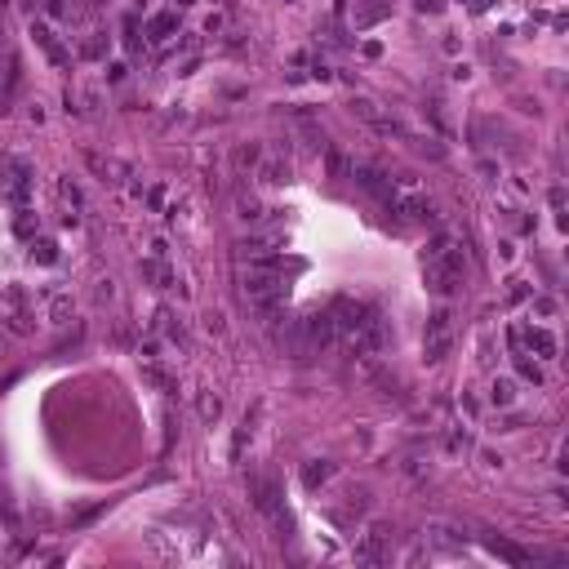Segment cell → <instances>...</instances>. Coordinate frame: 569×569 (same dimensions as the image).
<instances>
[{
    "instance_id": "cell-29",
    "label": "cell",
    "mask_w": 569,
    "mask_h": 569,
    "mask_svg": "<svg viewBox=\"0 0 569 569\" xmlns=\"http://www.w3.org/2000/svg\"><path fill=\"white\" fill-rule=\"evenodd\" d=\"M116 298V285L112 281H98V289H94V302H112Z\"/></svg>"
},
{
    "instance_id": "cell-6",
    "label": "cell",
    "mask_w": 569,
    "mask_h": 569,
    "mask_svg": "<svg viewBox=\"0 0 569 569\" xmlns=\"http://www.w3.org/2000/svg\"><path fill=\"white\" fill-rule=\"evenodd\" d=\"M352 178H356V183H360V187L369 191L374 200H383V209H387V205H392V196H396V187H392V178H387L383 169H374V165H365V169H352Z\"/></svg>"
},
{
    "instance_id": "cell-11",
    "label": "cell",
    "mask_w": 569,
    "mask_h": 569,
    "mask_svg": "<svg viewBox=\"0 0 569 569\" xmlns=\"http://www.w3.org/2000/svg\"><path fill=\"white\" fill-rule=\"evenodd\" d=\"M156 330H161L169 343H178V347H187L191 338H187V325H183V316H178V311H169V307H161L156 311Z\"/></svg>"
},
{
    "instance_id": "cell-13",
    "label": "cell",
    "mask_w": 569,
    "mask_h": 569,
    "mask_svg": "<svg viewBox=\"0 0 569 569\" xmlns=\"http://www.w3.org/2000/svg\"><path fill=\"white\" fill-rule=\"evenodd\" d=\"M253 422H258V405L249 409V414H245V422H240V427H236V436H232V463H240V458H245V445L253 441Z\"/></svg>"
},
{
    "instance_id": "cell-34",
    "label": "cell",
    "mask_w": 569,
    "mask_h": 569,
    "mask_svg": "<svg viewBox=\"0 0 569 569\" xmlns=\"http://www.w3.org/2000/svg\"><path fill=\"white\" fill-rule=\"evenodd\" d=\"M534 311H538V316H552L556 302H552V298H538V302H534Z\"/></svg>"
},
{
    "instance_id": "cell-24",
    "label": "cell",
    "mask_w": 569,
    "mask_h": 569,
    "mask_svg": "<svg viewBox=\"0 0 569 569\" xmlns=\"http://www.w3.org/2000/svg\"><path fill=\"white\" fill-rule=\"evenodd\" d=\"M427 534L436 542H463V529H454V525H427Z\"/></svg>"
},
{
    "instance_id": "cell-5",
    "label": "cell",
    "mask_w": 569,
    "mask_h": 569,
    "mask_svg": "<svg viewBox=\"0 0 569 569\" xmlns=\"http://www.w3.org/2000/svg\"><path fill=\"white\" fill-rule=\"evenodd\" d=\"M249 498L263 516H281V485L272 476H253L249 480Z\"/></svg>"
},
{
    "instance_id": "cell-22",
    "label": "cell",
    "mask_w": 569,
    "mask_h": 569,
    "mask_svg": "<svg viewBox=\"0 0 569 569\" xmlns=\"http://www.w3.org/2000/svg\"><path fill=\"white\" fill-rule=\"evenodd\" d=\"M142 378H147L152 387H161V392H174V378H169V374H165V369H156V365H152V360H147V365H142Z\"/></svg>"
},
{
    "instance_id": "cell-16",
    "label": "cell",
    "mask_w": 569,
    "mask_h": 569,
    "mask_svg": "<svg viewBox=\"0 0 569 569\" xmlns=\"http://www.w3.org/2000/svg\"><path fill=\"white\" fill-rule=\"evenodd\" d=\"M516 396H520V392H516L512 378H494V387H489V401H494V405L507 409V405H516Z\"/></svg>"
},
{
    "instance_id": "cell-30",
    "label": "cell",
    "mask_w": 569,
    "mask_h": 569,
    "mask_svg": "<svg viewBox=\"0 0 569 569\" xmlns=\"http://www.w3.org/2000/svg\"><path fill=\"white\" fill-rule=\"evenodd\" d=\"M205 330H209V334H227V325H223L218 311H209V316H205Z\"/></svg>"
},
{
    "instance_id": "cell-20",
    "label": "cell",
    "mask_w": 569,
    "mask_h": 569,
    "mask_svg": "<svg viewBox=\"0 0 569 569\" xmlns=\"http://www.w3.org/2000/svg\"><path fill=\"white\" fill-rule=\"evenodd\" d=\"M58 196H63L71 209H84V196H80V187L71 183V178H58Z\"/></svg>"
},
{
    "instance_id": "cell-33",
    "label": "cell",
    "mask_w": 569,
    "mask_h": 569,
    "mask_svg": "<svg viewBox=\"0 0 569 569\" xmlns=\"http://www.w3.org/2000/svg\"><path fill=\"white\" fill-rule=\"evenodd\" d=\"M98 54H103V36H94V40L84 45V58H98Z\"/></svg>"
},
{
    "instance_id": "cell-15",
    "label": "cell",
    "mask_w": 569,
    "mask_h": 569,
    "mask_svg": "<svg viewBox=\"0 0 569 569\" xmlns=\"http://www.w3.org/2000/svg\"><path fill=\"white\" fill-rule=\"evenodd\" d=\"M489 552H494V556H503V561H512V565H529V561H534L529 552H520L516 542H507V538H489Z\"/></svg>"
},
{
    "instance_id": "cell-26",
    "label": "cell",
    "mask_w": 569,
    "mask_h": 569,
    "mask_svg": "<svg viewBox=\"0 0 569 569\" xmlns=\"http://www.w3.org/2000/svg\"><path fill=\"white\" fill-rule=\"evenodd\" d=\"M258 161H263V147H253V142H249V147H240V152H236V165H240V169H253Z\"/></svg>"
},
{
    "instance_id": "cell-14",
    "label": "cell",
    "mask_w": 569,
    "mask_h": 569,
    "mask_svg": "<svg viewBox=\"0 0 569 569\" xmlns=\"http://www.w3.org/2000/svg\"><path fill=\"white\" fill-rule=\"evenodd\" d=\"M330 476H334V463H325V458H311V463L302 467V485L307 489H320Z\"/></svg>"
},
{
    "instance_id": "cell-32",
    "label": "cell",
    "mask_w": 569,
    "mask_h": 569,
    "mask_svg": "<svg viewBox=\"0 0 569 569\" xmlns=\"http://www.w3.org/2000/svg\"><path fill=\"white\" fill-rule=\"evenodd\" d=\"M45 14H50V18H63L67 5H63V0H45Z\"/></svg>"
},
{
    "instance_id": "cell-27",
    "label": "cell",
    "mask_w": 569,
    "mask_h": 569,
    "mask_svg": "<svg viewBox=\"0 0 569 569\" xmlns=\"http://www.w3.org/2000/svg\"><path fill=\"white\" fill-rule=\"evenodd\" d=\"M138 356H142V360H156V356H161V338H156V334H147V338L138 343Z\"/></svg>"
},
{
    "instance_id": "cell-4",
    "label": "cell",
    "mask_w": 569,
    "mask_h": 569,
    "mask_svg": "<svg viewBox=\"0 0 569 569\" xmlns=\"http://www.w3.org/2000/svg\"><path fill=\"white\" fill-rule=\"evenodd\" d=\"M0 191H5V200H14L22 209L31 196V169L22 161H0Z\"/></svg>"
},
{
    "instance_id": "cell-25",
    "label": "cell",
    "mask_w": 569,
    "mask_h": 569,
    "mask_svg": "<svg viewBox=\"0 0 569 569\" xmlns=\"http://www.w3.org/2000/svg\"><path fill=\"white\" fill-rule=\"evenodd\" d=\"M236 209H240V218H245V223H253V218H263V205L253 200V196H240V200H236Z\"/></svg>"
},
{
    "instance_id": "cell-18",
    "label": "cell",
    "mask_w": 569,
    "mask_h": 569,
    "mask_svg": "<svg viewBox=\"0 0 569 569\" xmlns=\"http://www.w3.org/2000/svg\"><path fill=\"white\" fill-rule=\"evenodd\" d=\"M147 31H152V40H169V36L178 31V18H174V14H156V18L147 22Z\"/></svg>"
},
{
    "instance_id": "cell-10",
    "label": "cell",
    "mask_w": 569,
    "mask_h": 569,
    "mask_svg": "<svg viewBox=\"0 0 569 569\" xmlns=\"http://www.w3.org/2000/svg\"><path fill=\"white\" fill-rule=\"evenodd\" d=\"M253 178H258L263 187H285L289 183V161L285 156H263V161L253 165Z\"/></svg>"
},
{
    "instance_id": "cell-3",
    "label": "cell",
    "mask_w": 569,
    "mask_h": 569,
    "mask_svg": "<svg viewBox=\"0 0 569 569\" xmlns=\"http://www.w3.org/2000/svg\"><path fill=\"white\" fill-rule=\"evenodd\" d=\"M507 343H512V352H534V356H542V360L556 356V334L542 330V325H512Z\"/></svg>"
},
{
    "instance_id": "cell-23",
    "label": "cell",
    "mask_w": 569,
    "mask_h": 569,
    "mask_svg": "<svg viewBox=\"0 0 569 569\" xmlns=\"http://www.w3.org/2000/svg\"><path fill=\"white\" fill-rule=\"evenodd\" d=\"M31 258L36 263H54L58 258V245H54V240H31Z\"/></svg>"
},
{
    "instance_id": "cell-12",
    "label": "cell",
    "mask_w": 569,
    "mask_h": 569,
    "mask_svg": "<svg viewBox=\"0 0 569 569\" xmlns=\"http://www.w3.org/2000/svg\"><path fill=\"white\" fill-rule=\"evenodd\" d=\"M138 272H142V281H152L156 289H178V285H183L174 272L165 267V258H147V263H138Z\"/></svg>"
},
{
    "instance_id": "cell-19",
    "label": "cell",
    "mask_w": 569,
    "mask_h": 569,
    "mask_svg": "<svg viewBox=\"0 0 569 569\" xmlns=\"http://www.w3.org/2000/svg\"><path fill=\"white\" fill-rule=\"evenodd\" d=\"M325 165H330V178H334V183H343V178H352V161H347V156L343 152H330V156H325Z\"/></svg>"
},
{
    "instance_id": "cell-7",
    "label": "cell",
    "mask_w": 569,
    "mask_h": 569,
    "mask_svg": "<svg viewBox=\"0 0 569 569\" xmlns=\"http://www.w3.org/2000/svg\"><path fill=\"white\" fill-rule=\"evenodd\" d=\"M40 298H45V316H50V325H71V316H76V302H71L67 289L50 285Z\"/></svg>"
},
{
    "instance_id": "cell-1",
    "label": "cell",
    "mask_w": 569,
    "mask_h": 569,
    "mask_svg": "<svg viewBox=\"0 0 569 569\" xmlns=\"http://www.w3.org/2000/svg\"><path fill=\"white\" fill-rule=\"evenodd\" d=\"M458 276H463V253H458L454 236H431L427 249H422V281H427L431 294L450 298L458 289Z\"/></svg>"
},
{
    "instance_id": "cell-35",
    "label": "cell",
    "mask_w": 569,
    "mask_h": 569,
    "mask_svg": "<svg viewBox=\"0 0 569 569\" xmlns=\"http://www.w3.org/2000/svg\"><path fill=\"white\" fill-rule=\"evenodd\" d=\"M174 5H178V9H187V5H196V0H174Z\"/></svg>"
},
{
    "instance_id": "cell-9",
    "label": "cell",
    "mask_w": 569,
    "mask_h": 569,
    "mask_svg": "<svg viewBox=\"0 0 569 569\" xmlns=\"http://www.w3.org/2000/svg\"><path fill=\"white\" fill-rule=\"evenodd\" d=\"M31 40L40 45L45 54H50V63H58V67H71V50H67V45L54 36V27H45V22H31Z\"/></svg>"
},
{
    "instance_id": "cell-2",
    "label": "cell",
    "mask_w": 569,
    "mask_h": 569,
    "mask_svg": "<svg viewBox=\"0 0 569 569\" xmlns=\"http://www.w3.org/2000/svg\"><path fill=\"white\" fill-rule=\"evenodd\" d=\"M450 352H454V316L450 307H436L427 316V330H422V356H427V365H441Z\"/></svg>"
},
{
    "instance_id": "cell-21",
    "label": "cell",
    "mask_w": 569,
    "mask_h": 569,
    "mask_svg": "<svg viewBox=\"0 0 569 569\" xmlns=\"http://www.w3.org/2000/svg\"><path fill=\"white\" fill-rule=\"evenodd\" d=\"M516 369H520V378H525V383H534V387L542 383V369H538V365H534V360H529L525 352H516Z\"/></svg>"
},
{
    "instance_id": "cell-31",
    "label": "cell",
    "mask_w": 569,
    "mask_h": 569,
    "mask_svg": "<svg viewBox=\"0 0 569 569\" xmlns=\"http://www.w3.org/2000/svg\"><path fill=\"white\" fill-rule=\"evenodd\" d=\"M507 298H512V302H520V298H529V285H525V281H512V289H507Z\"/></svg>"
},
{
    "instance_id": "cell-28",
    "label": "cell",
    "mask_w": 569,
    "mask_h": 569,
    "mask_svg": "<svg viewBox=\"0 0 569 569\" xmlns=\"http://www.w3.org/2000/svg\"><path fill=\"white\" fill-rule=\"evenodd\" d=\"M467 445H471V441H467V431H450V436H445V450H450V454H463Z\"/></svg>"
},
{
    "instance_id": "cell-8",
    "label": "cell",
    "mask_w": 569,
    "mask_h": 569,
    "mask_svg": "<svg viewBox=\"0 0 569 569\" xmlns=\"http://www.w3.org/2000/svg\"><path fill=\"white\" fill-rule=\"evenodd\" d=\"M356 561L360 565H383L387 561V525H374L369 534L356 542Z\"/></svg>"
},
{
    "instance_id": "cell-17",
    "label": "cell",
    "mask_w": 569,
    "mask_h": 569,
    "mask_svg": "<svg viewBox=\"0 0 569 569\" xmlns=\"http://www.w3.org/2000/svg\"><path fill=\"white\" fill-rule=\"evenodd\" d=\"M196 414L205 422H218V414H223V401H218L214 392H196Z\"/></svg>"
}]
</instances>
